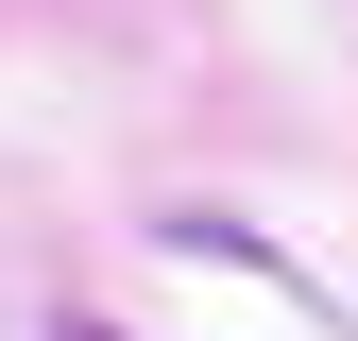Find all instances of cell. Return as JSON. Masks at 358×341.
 I'll list each match as a JSON object with an SVG mask.
<instances>
[{"label": "cell", "instance_id": "1", "mask_svg": "<svg viewBox=\"0 0 358 341\" xmlns=\"http://www.w3.org/2000/svg\"><path fill=\"white\" fill-rule=\"evenodd\" d=\"M52 341H120V324H85V307H52Z\"/></svg>", "mask_w": 358, "mask_h": 341}]
</instances>
